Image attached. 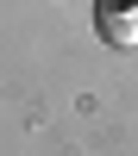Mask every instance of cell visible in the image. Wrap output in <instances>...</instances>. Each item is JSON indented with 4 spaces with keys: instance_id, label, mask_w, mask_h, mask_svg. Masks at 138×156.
Masks as SVG:
<instances>
[{
    "instance_id": "obj_1",
    "label": "cell",
    "mask_w": 138,
    "mask_h": 156,
    "mask_svg": "<svg viewBox=\"0 0 138 156\" xmlns=\"http://www.w3.org/2000/svg\"><path fill=\"white\" fill-rule=\"evenodd\" d=\"M94 25L113 50H138V0H94Z\"/></svg>"
}]
</instances>
